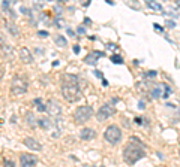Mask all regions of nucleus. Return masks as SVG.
Returning a JSON list of instances; mask_svg holds the SVG:
<instances>
[{
	"label": "nucleus",
	"mask_w": 180,
	"mask_h": 167,
	"mask_svg": "<svg viewBox=\"0 0 180 167\" xmlns=\"http://www.w3.org/2000/svg\"><path fill=\"white\" fill-rule=\"evenodd\" d=\"M62 96L69 103H75L83 97L78 76L71 75V73H65L62 76Z\"/></svg>",
	"instance_id": "obj_1"
},
{
	"label": "nucleus",
	"mask_w": 180,
	"mask_h": 167,
	"mask_svg": "<svg viewBox=\"0 0 180 167\" xmlns=\"http://www.w3.org/2000/svg\"><path fill=\"white\" fill-rule=\"evenodd\" d=\"M146 157V152H144V145L143 143H128L126 148L123 149V160L128 163V164H135L137 161H140L141 158Z\"/></svg>",
	"instance_id": "obj_2"
},
{
	"label": "nucleus",
	"mask_w": 180,
	"mask_h": 167,
	"mask_svg": "<svg viewBox=\"0 0 180 167\" xmlns=\"http://www.w3.org/2000/svg\"><path fill=\"white\" fill-rule=\"evenodd\" d=\"M27 88H29V82L21 75L14 76V79L11 81V94L12 96H21L27 91Z\"/></svg>",
	"instance_id": "obj_3"
},
{
	"label": "nucleus",
	"mask_w": 180,
	"mask_h": 167,
	"mask_svg": "<svg viewBox=\"0 0 180 167\" xmlns=\"http://www.w3.org/2000/svg\"><path fill=\"white\" fill-rule=\"evenodd\" d=\"M104 137H105V140H107L108 143H111V145L120 143V142H122V130H120V127L116 124L108 125L107 130L104 131Z\"/></svg>",
	"instance_id": "obj_4"
},
{
	"label": "nucleus",
	"mask_w": 180,
	"mask_h": 167,
	"mask_svg": "<svg viewBox=\"0 0 180 167\" xmlns=\"http://www.w3.org/2000/svg\"><path fill=\"white\" fill-rule=\"evenodd\" d=\"M92 115H93L92 106H78L74 111V120L77 124H86L92 118Z\"/></svg>",
	"instance_id": "obj_5"
},
{
	"label": "nucleus",
	"mask_w": 180,
	"mask_h": 167,
	"mask_svg": "<svg viewBox=\"0 0 180 167\" xmlns=\"http://www.w3.org/2000/svg\"><path fill=\"white\" fill-rule=\"evenodd\" d=\"M114 114H116L114 106L110 105V103H105V105H102V106L98 109V112H96V120H98L99 123H102V121L108 120L110 117H113Z\"/></svg>",
	"instance_id": "obj_6"
},
{
	"label": "nucleus",
	"mask_w": 180,
	"mask_h": 167,
	"mask_svg": "<svg viewBox=\"0 0 180 167\" xmlns=\"http://www.w3.org/2000/svg\"><path fill=\"white\" fill-rule=\"evenodd\" d=\"M36 164H38V158L33 154H21V157H20L21 167H35Z\"/></svg>",
	"instance_id": "obj_7"
},
{
	"label": "nucleus",
	"mask_w": 180,
	"mask_h": 167,
	"mask_svg": "<svg viewBox=\"0 0 180 167\" xmlns=\"http://www.w3.org/2000/svg\"><path fill=\"white\" fill-rule=\"evenodd\" d=\"M45 106H47V112H48L51 117H59V115L62 114V106H60L56 100H48V102L45 103Z\"/></svg>",
	"instance_id": "obj_8"
},
{
	"label": "nucleus",
	"mask_w": 180,
	"mask_h": 167,
	"mask_svg": "<svg viewBox=\"0 0 180 167\" xmlns=\"http://www.w3.org/2000/svg\"><path fill=\"white\" fill-rule=\"evenodd\" d=\"M20 58H21V61L26 63V64H32V63H33V55H32L30 49L26 48V46L20 48Z\"/></svg>",
	"instance_id": "obj_9"
},
{
	"label": "nucleus",
	"mask_w": 180,
	"mask_h": 167,
	"mask_svg": "<svg viewBox=\"0 0 180 167\" xmlns=\"http://www.w3.org/2000/svg\"><path fill=\"white\" fill-rule=\"evenodd\" d=\"M23 143H24L29 149H32V151H41V149H42V145H41L36 139H33V137H26V139L23 140Z\"/></svg>",
	"instance_id": "obj_10"
},
{
	"label": "nucleus",
	"mask_w": 180,
	"mask_h": 167,
	"mask_svg": "<svg viewBox=\"0 0 180 167\" xmlns=\"http://www.w3.org/2000/svg\"><path fill=\"white\" fill-rule=\"evenodd\" d=\"M80 137H81L83 140H92V139L96 137V131H95L93 128L86 127V128H83V130L80 131Z\"/></svg>",
	"instance_id": "obj_11"
},
{
	"label": "nucleus",
	"mask_w": 180,
	"mask_h": 167,
	"mask_svg": "<svg viewBox=\"0 0 180 167\" xmlns=\"http://www.w3.org/2000/svg\"><path fill=\"white\" fill-rule=\"evenodd\" d=\"M99 57H104V54L102 52H98V51H93V52H90L89 55H86V58H84V61L87 63V64H96V61H98V58Z\"/></svg>",
	"instance_id": "obj_12"
},
{
	"label": "nucleus",
	"mask_w": 180,
	"mask_h": 167,
	"mask_svg": "<svg viewBox=\"0 0 180 167\" xmlns=\"http://www.w3.org/2000/svg\"><path fill=\"white\" fill-rule=\"evenodd\" d=\"M162 88H164V84H161V85H158L156 88H153V90H152V97H153V99L162 97Z\"/></svg>",
	"instance_id": "obj_13"
},
{
	"label": "nucleus",
	"mask_w": 180,
	"mask_h": 167,
	"mask_svg": "<svg viewBox=\"0 0 180 167\" xmlns=\"http://www.w3.org/2000/svg\"><path fill=\"white\" fill-rule=\"evenodd\" d=\"M38 125L41 128H50L53 125V121L50 118H41V120H38Z\"/></svg>",
	"instance_id": "obj_14"
},
{
	"label": "nucleus",
	"mask_w": 180,
	"mask_h": 167,
	"mask_svg": "<svg viewBox=\"0 0 180 167\" xmlns=\"http://www.w3.org/2000/svg\"><path fill=\"white\" fill-rule=\"evenodd\" d=\"M0 48H2V52H3V54L11 55V46L3 41V38H2V36H0Z\"/></svg>",
	"instance_id": "obj_15"
},
{
	"label": "nucleus",
	"mask_w": 180,
	"mask_h": 167,
	"mask_svg": "<svg viewBox=\"0 0 180 167\" xmlns=\"http://www.w3.org/2000/svg\"><path fill=\"white\" fill-rule=\"evenodd\" d=\"M6 26H8V30L11 32V35H12V36H15V38H17V36L20 35V30H18V27H17L15 24H12V23H8Z\"/></svg>",
	"instance_id": "obj_16"
},
{
	"label": "nucleus",
	"mask_w": 180,
	"mask_h": 167,
	"mask_svg": "<svg viewBox=\"0 0 180 167\" xmlns=\"http://www.w3.org/2000/svg\"><path fill=\"white\" fill-rule=\"evenodd\" d=\"M54 42H56L59 46H66V45H68V39H66V38H63V36H60V35L54 38Z\"/></svg>",
	"instance_id": "obj_17"
},
{
	"label": "nucleus",
	"mask_w": 180,
	"mask_h": 167,
	"mask_svg": "<svg viewBox=\"0 0 180 167\" xmlns=\"http://www.w3.org/2000/svg\"><path fill=\"white\" fill-rule=\"evenodd\" d=\"M35 105H38V111L39 112H47V106H45V103L41 102V99H35Z\"/></svg>",
	"instance_id": "obj_18"
},
{
	"label": "nucleus",
	"mask_w": 180,
	"mask_h": 167,
	"mask_svg": "<svg viewBox=\"0 0 180 167\" xmlns=\"http://www.w3.org/2000/svg\"><path fill=\"white\" fill-rule=\"evenodd\" d=\"M147 6L152 8V9H158V11H162V6L159 3H155V2H147Z\"/></svg>",
	"instance_id": "obj_19"
},
{
	"label": "nucleus",
	"mask_w": 180,
	"mask_h": 167,
	"mask_svg": "<svg viewBox=\"0 0 180 167\" xmlns=\"http://www.w3.org/2000/svg\"><path fill=\"white\" fill-rule=\"evenodd\" d=\"M54 24H56V27L62 29V27L65 26V21H63V18H60V17H59V18H56V20H54Z\"/></svg>",
	"instance_id": "obj_20"
},
{
	"label": "nucleus",
	"mask_w": 180,
	"mask_h": 167,
	"mask_svg": "<svg viewBox=\"0 0 180 167\" xmlns=\"http://www.w3.org/2000/svg\"><path fill=\"white\" fill-rule=\"evenodd\" d=\"M111 61L116 63V64H122V63H123V58H122L120 55H113V57H111Z\"/></svg>",
	"instance_id": "obj_21"
},
{
	"label": "nucleus",
	"mask_w": 180,
	"mask_h": 167,
	"mask_svg": "<svg viewBox=\"0 0 180 167\" xmlns=\"http://www.w3.org/2000/svg\"><path fill=\"white\" fill-rule=\"evenodd\" d=\"M27 124L30 125V127H35V118H33V115L32 114H27Z\"/></svg>",
	"instance_id": "obj_22"
},
{
	"label": "nucleus",
	"mask_w": 180,
	"mask_h": 167,
	"mask_svg": "<svg viewBox=\"0 0 180 167\" xmlns=\"http://www.w3.org/2000/svg\"><path fill=\"white\" fill-rule=\"evenodd\" d=\"M3 164H5V167H17V166H15V163H14V161H11V160H8V158H5Z\"/></svg>",
	"instance_id": "obj_23"
},
{
	"label": "nucleus",
	"mask_w": 180,
	"mask_h": 167,
	"mask_svg": "<svg viewBox=\"0 0 180 167\" xmlns=\"http://www.w3.org/2000/svg\"><path fill=\"white\" fill-rule=\"evenodd\" d=\"M146 76L147 78H155L156 76V72L155 70H149V72H146Z\"/></svg>",
	"instance_id": "obj_24"
},
{
	"label": "nucleus",
	"mask_w": 180,
	"mask_h": 167,
	"mask_svg": "<svg viewBox=\"0 0 180 167\" xmlns=\"http://www.w3.org/2000/svg\"><path fill=\"white\" fill-rule=\"evenodd\" d=\"M167 26L173 29V27H176V23H174V21H171V20H168V21H167Z\"/></svg>",
	"instance_id": "obj_25"
},
{
	"label": "nucleus",
	"mask_w": 180,
	"mask_h": 167,
	"mask_svg": "<svg viewBox=\"0 0 180 167\" xmlns=\"http://www.w3.org/2000/svg\"><path fill=\"white\" fill-rule=\"evenodd\" d=\"M135 124H137V125H143V118H138V117H137V118H135Z\"/></svg>",
	"instance_id": "obj_26"
},
{
	"label": "nucleus",
	"mask_w": 180,
	"mask_h": 167,
	"mask_svg": "<svg viewBox=\"0 0 180 167\" xmlns=\"http://www.w3.org/2000/svg\"><path fill=\"white\" fill-rule=\"evenodd\" d=\"M77 32H78L80 35H84V33H86V29H84V27H78V30H77Z\"/></svg>",
	"instance_id": "obj_27"
},
{
	"label": "nucleus",
	"mask_w": 180,
	"mask_h": 167,
	"mask_svg": "<svg viewBox=\"0 0 180 167\" xmlns=\"http://www.w3.org/2000/svg\"><path fill=\"white\" fill-rule=\"evenodd\" d=\"M38 35H39V36H44V38H47V36H48V32H42V30H41V32H38Z\"/></svg>",
	"instance_id": "obj_28"
},
{
	"label": "nucleus",
	"mask_w": 180,
	"mask_h": 167,
	"mask_svg": "<svg viewBox=\"0 0 180 167\" xmlns=\"http://www.w3.org/2000/svg\"><path fill=\"white\" fill-rule=\"evenodd\" d=\"M3 75H5V69H3V66L0 64V79L3 78Z\"/></svg>",
	"instance_id": "obj_29"
},
{
	"label": "nucleus",
	"mask_w": 180,
	"mask_h": 167,
	"mask_svg": "<svg viewBox=\"0 0 180 167\" xmlns=\"http://www.w3.org/2000/svg\"><path fill=\"white\" fill-rule=\"evenodd\" d=\"M80 49H81V48H80L78 45H75V46H74V52H75V54H78V52H80Z\"/></svg>",
	"instance_id": "obj_30"
},
{
	"label": "nucleus",
	"mask_w": 180,
	"mask_h": 167,
	"mask_svg": "<svg viewBox=\"0 0 180 167\" xmlns=\"http://www.w3.org/2000/svg\"><path fill=\"white\" fill-rule=\"evenodd\" d=\"M66 32H68V35H69V36H74V32H72V30H71V29H68V30H66Z\"/></svg>",
	"instance_id": "obj_31"
},
{
	"label": "nucleus",
	"mask_w": 180,
	"mask_h": 167,
	"mask_svg": "<svg viewBox=\"0 0 180 167\" xmlns=\"http://www.w3.org/2000/svg\"><path fill=\"white\" fill-rule=\"evenodd\" d=\"M95 75H96V76H98V78H102V75H101V72H98V70H96V72H95Z\"/></svg>",
	"instance_id": "obj_32"
},
{
	"label": "nucleus",
	"mask_w": 180,
	"mask_h": 167,
	"mask_svg": "<svg viewBox=\"0 0 180 167\" xmlns=\"http://www.w3.org/2000/svg\"><path fill=\"white\" fill-rule=\"evenodd\" d=\"M84 23H86V24H92V21H90L89 18H86V20H84Z\"/></svg>",
	"instance_id": "obj_33"
},
{
	"label": "nucleus",
	"mask_w": 180,
	"mask_h": 167,
	"mask_svg": "<svg viewBox=\"0 0 180 167\" xmlns=\"http://www.w3.org/2000/svg\"><path fill=\"white\" fill-rule=\"evenodd\" d=\"M0 125H2V118H0Z\"/></svg>",
	"instance_id": "obj_34"
},
{
	"label": "nucleus",
	"mask_w": 180,
	"mask_h": 167,
	"mask_svg": "<svg viewBox=\"0 0 180 167\" xmlns=\"http://www.w3.org/2000/svg\"><path fill=\"white\" fill-rule=\"evenodd\" d=\"M179 155H180V151H179Z\"/></svg>",
	"instance_id": "obj_35"
}]
</instances>
